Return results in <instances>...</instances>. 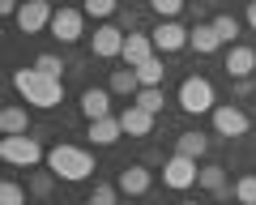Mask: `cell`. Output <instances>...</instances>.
<instances>
[{"mask_svg": "<svg viewBox=\"0 0 256 205\" xmlns=\"http://www.w3.org/2000/svg\"><path fill=\"white\" fill-rule=\"evenodd\" d=\"M13 90H18L30 107H43V112H52V107L64 102V82H60V77L38 73L34 64H30V68H13Z\"/></svg>", "mask_w": 256, "mask_h": 205, "instance_id": "1", "label": "cell"}, {"mask_svg": "<svg viewBox=\"0 0 256 205\" xmlns=\"http://www.w3.org/2000/svg\"><path fill=\"white\" fill-rule=\"evenodd\" d=\"M47 171H56V180H68V184L90 180L94 154L90 150H77V146H52L47 150Z\"/></svg>", "mask_w": 256, "mask_h": 205, "instance_id": "2", "label": "cell"}, {"mask_svg": "<svg viewBox=\"0 0 256 205\" xmlns=\"http://www.w3.org/2000/svg\"><path fill=\"white\" fill-rule=\"evenodd\" d=\"M0 158L13 162V167H38L47 154H43V146H38L34 137H26V132H13V137L0 141Z\"/></svg>", "mask_w": 256, "mask_h": 205, "instance_id": "3", "label": "cell"}, {"mask_svg": "<svg viewBox=\"0 0 256 205\" xmlns=\"http://www.w3.org/2000/svg\"><path fill=\"white\" fill-rule=\"evenodd\" d=\"M180 107L188 116H205V112H214L218 102H214V82L210 77H184V86H180Z\"/></svg>", "mask_w": 256, "mask_h": 205, "instance_id": "4", "label": "cell"}, {"mask_svg": "<svg viewBox=\"0 0 256 205\" xmlns=\"http://www.w3.org/2000/svg\"><path fill=\"white\" fill-rule=\"evenodd\" d=\"M214 132L218 137H226V141H235V137H248V128H252V120H248L244 112H239L235 102H218L214 107Z\"/></svg>", "mask_w": 256, "mask_h": 205, "instance_id": "5", "label": "cell"}, {"mask_svg": "<svg viewBox=\"0 0 256 205\" xmlns=\"http://www.w3.org/2000/svg\"><path fill=\"white\" fill-rule=\"evenodd\" d=\"M196 180H201V167H196V158H188V154H175V158L162 162V184L175 188V192L192 188Z\"/></svg>", "mask_w": 256, "mask_h": 205, "instance_id": "6", "label": "cell"}, {"mask_svg": "<svg viewBox=\"0 0 256 205\" xmlns=\"http://www.w3.org/2000/svg\"><path fill=\"white\" fill-rule=\"evenodd\" d=\"M56 18L52 9V0H22V9H18V30L22 34H38V30H47Z\"/></svg>", "mask_w": 256, "mask_h": 205, "instance_id": "7", "label": "cell"}, {"mask_svg": "<svg viewBox=\"0 0 256 205\" xmlns=\"http://www.w3.org/2000/svg\"><path fill=\"white\" fill-rule=\"evenodd\" d=\"M188 34H192V30H184L175 18H162L154 30H150V38H154V47H158V56H171V52H184V47H188Z\"/></svg>", "mask_w": 256, "mask_h": 205, "instance_id": "8", "label": "cell"}, {"mask_svg": "<svg viewBox=\"0 0 256 205\" xmlns=\"http://www.w3.org/2000/svg\"><path fill=\"white\" fill-rule=\"evenodd\" d=\"M124 30L120 26H111V22H102L98 30L90 34V56H98V60H111V56H124Z\"/></svg>", "mask_w": 256, "mask_h": 205, "instance_id": "9", "label": "cell"}, {"mask_svg": "<svg viewBox=\"0 0 256 205\" xmlns=\"http://www.w3.org/2000/svg\"><path fill=\"white\" fill-rule=\"evenodd\" d=\"M47 30H52L56 43H77L86 34V13L82 9H56V18H52Z\"/></svg>", "mask_w": 256, "mask_h": 205, "instance_id": "10", "label": "cell"}, {"mask_svg": "<svg viewBox=\"0 0 256 205\" xmlns=\"http://www.w3.org/2000/svg\"><path fill=\"white\" fill-rule=\"evenodd\" d=\"M150 184H154V176H150L146 162H132V167H124V171H120V180H116V188H120V192H128V196H146Z\"/></svg>", "mask_w": 256, "mask_h": 205, "instance_id": "11", "label": "cell"}, {"mask_svg": "<svg viewBox=\"0 0 256 205\" xmlns=\"http://www.w3.org/2000/svg\"><path fill=\"white\" fill-rule=\"evenodd\" d=\"M120 128H124L128 137H150V132H154V112H146V107H137V102H128L124 112H120Z\"/></svg>", "mask_w": 256, "mask_h": 205, "instance_id": "12", "label": "cell"}, {"mask_svg": "<svg viewBox=\"0 0 256 205\" xmlns=\"http://www.w3.org/2000/svg\"><path fill=\"white\" fill-rule=\"evenodd\" d=\"M82 116L86 120L111 116V86H90V90H82Z\"/></svg>", "mask_w": 256, "mask_h": 205, "instance_id": "13", "label": "cell"}, {"mask_svg": "<svg viewBox=\"0 0 256 205\" xmlns=\"http://www.w3.org/2000/svg\"><path fill=\"white\" fill-rule=\"evenodd\" d=\"M252 68H256V52L252 47H244V43H230V52H226V77H252Z\"/></svg>", "mask_w": 256, "mask_h": 205, "instance_id": "14", "label": "cell"}, {"mask_svg": "<svg viewBox=\"0 0 256 205\" xmlns=\"http://www.w3.org/2000/svg\"><path fill=\"white\" fill-rule=\"evenodd\" d=\"M188 47L196 52V56H214L222 47V38H218V30H214V22H196L192 26V34H188Z\"/></svg>", "mask_w": 256, "mask_h": 205, "instance_id": "15", "label": "cell"}, {"mask_svg": "<svg viewBox=\"0 0 256 205\" xmlns=\"http://www.w3.org/2000/svg\"><path fill=\"white\" fill-rule=\"evenodd\" d=\"M86 137L94 141V146H116L120 137H124V128H120V116H102V120H90V132H86Z\"/></svg>", "mask_w": 256, "mask_h": 205, "instance_id": "16", "label": "cell"}, {"mask_svg": "<svg viewBox=\"0 0 256 205\" xmlns=\"http://www.w3.org/2000/svg\"><path fill=\"white\" fill-rule=\"evenodd\" d=\"M154 52H158V47H154V38H150V34H128V38H124V56H120V60L137 68L141 60H150Z\"/></svg>", "mask_w": 256, "mask_h": 205, "instance_id": "17", "label": "cell"}, {"mask_svg": "<svg viewBox=\"0 0 256 205\" xmlns=\"http://www.w3.org/2000/svg\"><path fill=\"white\" fill-rule=\"evenodd\" d=\"M111 94H128V98H137V90H141V77H137V68L132 64H124V68H116L111 73Z\"/></svg>", "mask_w": 256, "mask_h": 205, "instance_id": "18", "label": "cell"}, {"mask_svg": "<svg viewBox=\"0 0 256 205\" xmlns=\"http://www.w3.org/2000/svg\"><path fill=\"white\" fill-rule=\"evenodd\" d=\"M175 154L205 158V154H210V137H205V132H180V137H175Z\"/></svg>", "mask_w": 256, "mask_h": 205, "instance_id": "19", "label": "cell"}, {"mask_svg": "<svg viewBox=\"0 0 256 205\" xmlns=\"http://www.w3.org/2000/svg\"><path fill=\"white\" fill-rule=\"evenodd\" d=\"M0 132L13 137V132H30V112L26 107H4L0 112Z\"/></svg>", "mask_w": 256, "mask_h": 205, "instance_id": "20", "label": "cell"}, {"mask_svg": "<svg viewBox=\"0 0 256 205\" xmlns=\"http://www.w3.org/2000/svg\"><path fill=\"white\" fill-rule=\"evenodd\" d=\"M196 184H201L205 192H218V196H226V192H230V184H226V167H218V162L201 167V180H196Z\"/></svg>", "mask_w": 256, "mask_h": 205, "instance_id": "21", "label": "cell"}, {"mask_svg": "<svg viewBox=\"0 0 256 205\" xmlns=\"http://www.w3.org/2000/svg\"><path fill=\"white\" fill-rule=\"evenodd\" d=\"M137 77H141V86H162V77H166V68H162V56H150V60H141L137 64Z\"/></svg>", "mask_w": 256, "mask_h": 205, "instance_id": "22", "label": "cell"}, {"mask_svg": "<svg viewBox=\"0 0 256 205\" xmlns=\"http://www.w3.org/2000/svg\"><path fill=\"white\" fill-rule=\"evenodd\" d=\"M132 102H137V107H146V112H162V86H141V90H137V98H132Z\"/></svg>", "mask_w": 256, "mask_h": 205, "instance_id": "23", "label": "cell"}, {"mask_svg": "<svg viewBox=\"0 0 256 205\" xmlns=\"http://www.w3.org/2000/svg\"><path fill=\"white\" fill-rule=\"evenodd\" d=\"M214 30H218L222 43H235V38H239V18H230V13H218V18H214Z\"/></svg>", "mask_w": 256, "mask_h": 205, "instance_id": "24", "label": "cell"}, {"mask_svg": "<svg viewBox=\"0 0 256 205\" xmlns=\"http://www.w3.org/2000/svg\"><path fill=\"white\" fill-rule=\"evenodd\" d=\"M34 68H38V73H47V77H60V82H64V68H68V64H64L60 56H52V52H43V56L34 60Z\"/></svg>", "mask_w": 256, "mask_h": 205, "instance_id": "25", "label": "cell"}, {"mask_svg": "<svg viewBox=\"0 0 256 205\" xmlns=\"http://www.w3.org/2000/svg\"><path fill=\"white\" fill-rule=\"evenodd\" d=\"M235 201L239 205H256V176H239L235 180Z\"/></svg>", "mask_w": 256, "mask_h": 205, "instance_id": "26", "label": "cell"}, {"mask_svg": "<svg viewBox=\"0 0 256 205\" xmlns=\"http://www.w3.org/2000/svg\"><path fill=\"white\" fill-rule=\"evenodd\" d=\"M116 9H120V0H86V4H82L86 18H111Z\"/></svg>", "mask_w": 256, "mask_h": 205, "instance_id": "27", "label": "cell"}, {"mask_svg": "<svg viewBox=\"0 0 256 205\" xmlns=\"http://www.w3.org/2000/svg\"><path fill=\"white\" fill-rule=\"evenodd\" d=\"M0 205H26V188L13 184V180H4V184H0Z\"/></svg>", "mask_w": 256, "mask_h": 205, "instance_id": "28", "label": "cell"}, {"mask_svg": "<svg viewBox=\"0 0 256 205\" xmlns=\"http://www.w3.org/2000/svg\"><path fill=\"white\" fill-rule=\"evenodd\" d=\"M150 9H154L158 18H180V13H184V0H150Z\"/></svg>", "mask_w": 256, "mask_h": 205, "instance_id": "29", "label": "cell"}, {"mask_svg": "<svg viewBox=\"0 0 256 205\" xmlns=\"http://www.w3.org/2000/svg\"><path fill=\"white\" fill-rule=\"evenodd\" d=\"M116 192H120V188H111V184H98V188L90 192V201H86V205H116Z\"/></svg>", "mask_w": 256, "mask_h": 205, "instance_id": "30", "label": "cell"}, {"mask_svg": "<svg viewBox=\"0 0 256 205\" xmlns=\"http://www.w3.org/2000/svg\"><path fill=\"white\" fill-rule=\"evenodd\" d=\"M52 180H56V171H38V176L30 180V188H34V196H47V192H52Z\"/></svg>", "mask_w": 256, "mask_h": 205, "instance_id": "31", "label": "cell"}, {"mask_svg": "<svg viewBox=\"0 0 256 205\" xmlns=\"http://www.w3.org/2000/svg\"><path fill=\"white\" fill-rule=\"evenodd\" d=\"M18 9H22L18 0H0V13H4V18H18Z\"/></svg>", "mask_w": 256, "mask_h": 205, "instance_id": "32", "label": "cell"}, {"mask_svg": "<svg viewBox=\"0 0 256 205\" xmlns=\"http://www.w3.org/2000/svg\"><path fill=\"white\" fill-rule=\"evenodd\" d=\"M248 26H252V34H256V0H248Z\"/></svg>", "mask_w": 256, "mask_h": 205, "instance_id": "33", "label": "cell"}, {"mask_svg": "<svg viewBox=\"0 0 256 205\" xmlns=\"http://www.w3.org/2000/svg\"><path fill=\"white\" fill-rule=\"evenodd\" d=\"M180 205H196V201H180Z\"/></svg>", "mask_w": 256, "mask_h": 205, "instance_id": "34", "label": "cell"}]
</instances>
